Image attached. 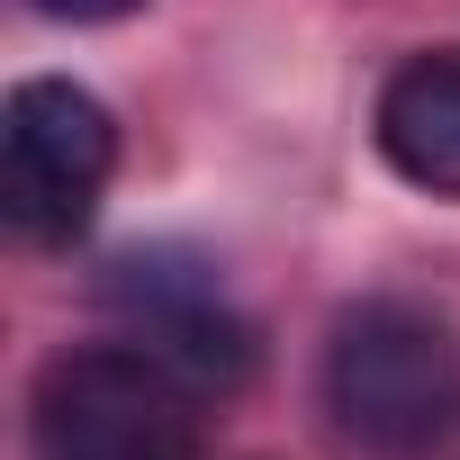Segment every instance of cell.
I'll return each instance as SVG.
<instances>
[{
  "label": "cell",
  "instance_id": "obj_1",
  "mask_svg": "<svg viewBox=\"0 0 460 460\" xmlns=\"http://www.w3.org/2000/svg\"><path fill=\"white\" fill-rule=\"evenodd\" d=\"M325 406L379 460H433L460 442V343L415 298H361L325 343Z\"/></svg>",
  "mask_w": 460,
  "mask_h": 460
},
{
  "label": "cell",
  "instance_id": "obj_2",
  "mask_svg": "<svg viewBox=\"0 0 460 460\" xmlns=\"http://www.w3.org/2000/svg\"><path fill=\"white\" fill-rule=\"evenodd\" d=\"M37 460H199V388L154 343H73L28 397Z\"/></svg>",
  "mask_w": 460,
  "mask_h": 460
},
{
  "label": "cell",
  "instance_id": "obj_3",
  "mask_svg": "<svg viewBox=\"0 0 460 460\" xmlns=\"http://www.w3.org/2000/svg\"><path fill=\"white\" fill-rule=\"evenodd\" d=\"M118 172V118L82 82H19L0 109V217L28 244H73Z\"/></svg>",
  "mask_w": 460,
  "mask_h": 460
},
{
  "label": "cell",
  "instance_id": "obj_4",
  "mask_svg": "<svg viewBox=\"0 0 460 460\" xmlns=\"http://www.w3.org/2000/svg\"><path fill=\"white\" fill-rule=\"evenodd\" d=\"M109 307L136 325V343H154L199 397L217 388H235L244 370H253V325L226 307V289H217V271L208 262H190V253H127V262H109Z\"/></svg>",
  "mask_w": 460,
  "mask_h": 460
},
{
  "label": "cell",
  "instance_id": "obj_5",
  "mask_svg": "<svg viewBox=\"0 0 460 460\" xmlns=\"http://www.w3.org/2000/svg\"><path fill=\"white\" fill-rule=\"evenodd\" d=\"M379 154L397 181L460 199V55H415L379 91Z\"/></svg>",
  "mask_w": 460,
  "mask_h": 460
},
{
  "label": "cell",
  "instance_id": "obj_6",
  "mask_svg": "<svg viewBox=\"0 0 460 460\" xmlns=\"http://www.w3.org/2000/svg\"><path fill=\"white\" fill-rule=\"evenodd\" d=\"M46 19H73V28H109V19H127V10H145V0H37Z\"/></svg>",
  "mask_w": 460,
  "mask_h": 460
}]
</instances>
